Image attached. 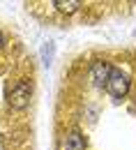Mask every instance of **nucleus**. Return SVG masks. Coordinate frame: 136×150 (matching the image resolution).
I'll use <instances>...</instances> for the list:
<instances>
[{
  "label": "nucleus",
  "instance_id": "1",
  "mask_svg": "<svg viewBox=\"0 0 136 150\" xmlns=\"http://www.w3.org/2000/svg\"><path fill=\"white\" fill-rule=\"evenodd\" d=\"M129 86H132L129 74H127V72H122V69H118V67H113L111 79H109V83H106V93L111 95L116 102H120V99H125V97H127Z\"/></svg>",
  "mask_w": 136,
  "mask_h": 150
},
{
  "label": "nucleus",
  "instance_id": "3",
  "mask_svg": "<svg viewBox=\"0 0 136 150\" xmlns=\"http://www.w3.org/2000/svg\"><path fill=\"white\" fill-rule=\"evenodd\" d=\"M111 72H113L111 62H106V60H97V62H92V67H90V76H92V83L97 86L99 90L106 88V83H109V79H111Z\"/></svg>",
  "mask_w": 136,
  "mask_h": 150
},
{
  "label": "nucleus",
  "instance_id": "6",
  "mask_svg": "<svg viewBox=\"0 0 136 150\" xmlns=\"http://www.w3.org/2000/svg\"><path fill=\"white\" fill-rule=\"evenodd\" d=\"M53 51H56L53 42H46V44L42 46V60H44V65H46V67L53 62Z\"/></svg>",
  "mask_w": 136,
  "mask_h": 150
},
{
  "label": "nucleus",
  "instance_id": "5",
  "mask_svg": "<svg viewBox=\"0 0 136 150\" xmlns=\"http://www.w3.org/2000/svg\"><path fill=\"white\" fill-rule=\"evenodd\" d=\"M53 5L58 7L60 12H65V14H74L78 7H81V2H78V0H67V2H65V0H56Z\"/></svg>",
  "mask_w": 136,
  "mask_h": 150
},
{
  "label": "nucleus",
  "instance_id": "7",
  "mask_svg": "<svg viewBox=\"0 0 136 150\" xmlns=\"http://www.w3.org/2000/svg\"><path fill=\"white\" fill-rule=\"evenodd\" d=\"M2 44H5V42H2V33H0V49H2Z\"/></svg>",
  "mask_w": 136,
  "mask_h": 150
},
{
  "label": "nucleus",
  "instance_id": "4",
  "mask_svg": "<svg viewBox=\"0 0 136 150\" xmlns=\"http://www.w3.org/2000/svg\"><path fill=\"white\" fill-rule=\"evenodd\" d=\"M60 150H85V139L81 136V132L72 129L62 136V143H60Z\"/></svg>",
  "mask_w": 136,
  "mask_h": 150
},
{
  "label": "nucleus",
  "instance_id": "2",
  "mask_svg": "<svg viewBox=\"0 0 136 150\" xmlns=\"http://www.w3.org/2000/svg\"><path fill=\"white\" fill-rule=\"evenodd\" d=\"M30 97H32V83L19 81V83L12 88V93H9V104H12L14 109H25V106L30 104Z\"/></svg>",
  "mask_w": 136,
  "mask_h": 150
}]
</instances>
